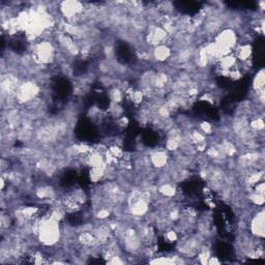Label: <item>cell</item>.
<instances>
[{"label":"cell","instance_id":"6da1fadb","mask_svg":"<svg viewBox=\"0 0 265 265\" xmlns=\"http://www.w3.org/2000/svg\"><path fill=\"white\" fill-rule=\"evenodd\" d=\"M249 232L257 237L264 238V210L263 207L258 209L249 222Z\"/></svg>","mask_w":265,"mask_h":265},{"label":"cell","instance_id":"7a4b0ae2","mask_svg":"<svg viewBox=\"0 0 265 265\" xmlns=\"http://www.w3.org/2000/svg\"><path fill=\"white\" fill-rule=\"evenodd\" d=\"M172 55V49L167 45H160L153 49V59L158 65H164Z\"/></svg>","mask_w":265,"mask_h":265},{"label":"cell","instance_id":"3957f363","mask_svg":"<svg viewBox=\"0 0 265 265\" xmlns=\"http://www.w3.org/2000/svg\"><path fill=\"white\" fill-rule=\"evenodd\" d=\"M264 82H265V75H264V70H260L253 79V84H252V88H253V91H261L264 90Z\"/></svg>","mask_w":265,"mask_h":265}]
</instances>
